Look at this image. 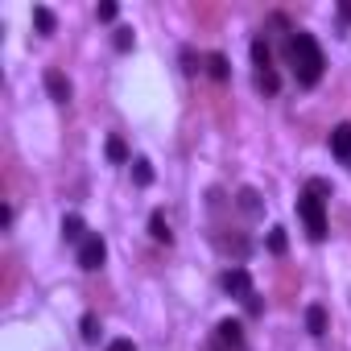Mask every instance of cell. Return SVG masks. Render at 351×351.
Listing matches in <instances>:
<instances>
[{
    "label": "cell",
    "mask_w": 351,
    "mask_h": 351,
    "mask_svg": "<svg viewBox=\"0 0 351 351\" xmlns=\"http://www.w3.org/2000/svg\"><path fill=\"white\" fill-rule=\"evenodd\" d=\"M289 58H293V75L302 87H314L322 79V50L310 34H293L289 38Z\"/></svg>",
    "instance_id": "cell-1"
},
{
    "label": "cell",
    "mask_w": 351,
    "mask_h": 351,
    "mask_svg": "<svg viewBox=\"0 0 351 351\" xmlns=\"http://www.w3.org/2000/svg\"><path fill=\"white\" fill-rule=\"evenodd\" d=\"M298 215H302L310 240H326V211H322V199H318L314 191L298 195Z\"/></svg>",
    "instance_id": "cell-2"
},
{
    "label": "cell",
    "mask_w": 351,
    "mask_h": 351,
    "mask_svg": "<svg viewBox=\"0 0 351 351\" xmlns=\"http://www.w3.org/2000/svg\"><path fill=\"white\" fill-rule=\"evenodd\" d=\"M104 256H108V248H104V240H99V236H87V240L79 244V269L95 273V269L104 265Z\"/></svg>",
    "instance_id": "cell-3"
},
{
    "label": "cell",
    "mask_w": 351,
    "mask_h": 351,
    "mask_svg": "<svg viewBox=\"0 0 351 351\" xmlns=\"http://www.w3.org/2000/svg\"><path fill=\"white\" fill-rule=\"evenodd\" d=\"M223 289L232 293V298H252V277H248V269H228L223 273Z\"/></svg>",
    "instance_id": "cell-4"
},
{
    "label": "cell",
    "mask_w": 351,
    "mask_h": 351,
    "mask_svg": "<svg viewBox=\"0 0 351 351\" xmlns=\"http://www.w3.org/2000/svg\"><path fill=\"white\" fill-rule=\"evenodd\" d=\"M215 339H219L228 351H240V347H244V326H240L236 318H223V322L215 326Z\"/></svg>",
    "instance_id": "cell-5"
},
{
    "label": "cell",
    "mask_w": 351,
    "mask_h": 351,
    "mask_svg": "<svg viewBox=\"0 0 351 351\" xmlns=\"http://www.w3.org/2000/svg\"><path fill=\"white\" fill-rule=\"evenodd\" d=\"M46 91H50L54 104H71V83H66L62 71H46Z\"/></svg>",
    "instance_id": "cell-6"
},
{
    "label": "cell",
    "mask_w": 351,
    "mask_h": 351,
    "mask_svg": "<svg viewBox=\"0 0 351 351\" xmlns=\"http://www.w3.org/2000/svg\"><path fill=\"white\" fill-rule=\"evenodd\" d=\"M330 153L343 157V161H351V124H335V132H330Z\"/></svg>",
    "instance_id": "cell-7"
},
{
    "label": "cell",
    "mask_w": 351,
    "mask_h": 351,
    "mask_svg": "<svg viewBox=\"0 0 351 351\" xmlns=\"http://www.w3.org/2000/svg\"><path fill=\"white\" fill-rule=\"evenodd\" d=\"M62 240H66V244H83V240H87V228H83L79 215H66V219H62Z\"/></svg>",
    "instance_id": "cell-8"
},
{
    "label": "cell",
    "mask_w": 351,
    "mask_h": 351,
    "mask_svg": "<svg viewBox=\"0 0 351 351\" xmlns=\"http://www.w3.org/2000/svg\"><path fill=\"white\" fill-rule=\"evenodd\" d=\"M149 236H153L157 244H169V240H173V232H169V223H165V215H161V211H153V215H149Z\"/></svg>",
    "instance_id": "cell-9"
},
{
    "label": "cell",
    "mask_w": 351,
    "mask_h": 351,
    "mask_svg": "<svg viewBox=\"0 0 351 351\" xmlns=\"http://www.w3.org/2000/svg\"><path fill=\"white\" fill-rule=\"evenodd\" d=\"M306 330L310 335H326V310L322 306H310L306 310Z\"/></svg>",
    "instance_id": "cell-10"
},
{
    "label": "cell",
    "mask_w": 351,
    "mask_h": 351,
    "mask_svg": "<svg viewBox=\"0 0 351 351\" xmlns=\"http://www.w3.org/2000/svg\"><path fill=\"white\" fill-rule=\"evenodd\" d=\"M132 182H136V186H149V182H153V169H149V161H145V157H136V161H132Z\"/></svg>",
    "instance_id": "cell-11"
},
{
    "label": "cell",
    "mask_w": 351,
    "mask_h": 351,
    "mask_svg": "<svg viewBox=\"0 0 351 351\" xmlns=\"http://www.w3.org/2000/svg\"><path fill=\"white\" fill-rule=\"evenodd\" d=\"M207 71H211V79L228 83V58H223V54H211V58H207Z\"/></svg>",
    "instance_id": "cell-12"
},
{
    "label": "cell",
    "mask_w": 351,
    "mask_h": 351,
    "mask_svg": "<svg viewBox=\"0 0 351 351\" xmlns=\"http://www.w3.org/2000/svg\"><path fill=\"white\" fill-rule=\"evenodd\" d=\"M240 207H244L248 215H261V195H256L252 186H244V191H240Z\"/></svg>",
    "instance_id": "cell-13"
},
{
    "label": "cell",
    "mask_w": 351,
    "mask_h": 351,
    "mask_svg": "<svg viewBox=\"0 0 351 351\" xmlns=\"http://www.w3.org/2000/svg\"><path fill=\"white\" fill-rule=\"evenodd\" d=\"M34 25H38V34H54V13L50 9H34Z\"/></svg>",
    "instance_id": "cell-14"
},
{
    "label": "cell",
    "mask_w": 351,
    "mask_h": 351,
    "mask_svg": "<svg viewBox=\"0 0 351 351\" xmlns=\"http://www.w3.org/2000/svg\"><path fill=\"white\" fill-rule=\"evenodd\" d=\"M252 62H256V71H269V46L261 38L252 42Z\"/></svg>",
    "instance_id": "cell-15"
},
{
    "label": "cell",
    "mask_w": 351,
    "mask_h": 351,
    "mask_svg": "<svg viewBox=\"0 0 351 351\" xmlns=\"http://www.w3.org/2000/svg\"><path fill=\"white\" fill-rule=\"evenodd\" d=\"M108 157H112V161H128V145H124L120 136H108Z\"/></svg>",
    "instance_id": "cell-16"
},
{
    "label": "cell",
    "mask_w": 351,
    "mask_h": 351,
    "mask_svg": "<svg viewBox=\"0 0 351 351\" xmlns=\"http://www.w3.org/2000/svg\"><path fill=\"white\" fill-rule=\"evenodd\" d=\"M269 252H273V256L285 252V228H273V232H269Z\"/></svg>",
    "instance_id": "cell-17"
},
{
    "label": "cell",
    "mask_w": 351,
    "mask_h": 351,
    "mask_svg": "<svg viewBox=\"0 0 351 351\" xmlns=\"http://www.w3.org/2000/svg\"><path fill=\"white\" fill-rule=\"evenodd\" d=\"M83 339H87V343L99 339V318H95V314H83Z\"/></svg>",
    "instance_id": "cell-18"
},
{
    "label": "cell",
    "mask_w": 351,
    "mask_h": 351,
    "mask_svg": "<svg viewBox=\"0 0 351 351\" xmlns=\"http://www.w3.org/2000/svg\"><path fill=\"white\" fill-rule=\"evenodd\" d=\"M132 46H136V38H132V29H116V50H120V54H128Z\"/></svg>",
    "instance_id": "cell-19"
},
{
    "label": "cell",
    "mask_w": 351,
    "mask_h": 351,
    "mask_svg": "<svg viewBox=\"0 0 351 351\" xmlns=\"http://www.w3.org/2000/svg\"><path fill=\"white\" fill-rule=\"evenodd\" d=\"M256 83H261V91H269V95H273V91L281 87V79H277L273 71H261V75H256Z\"/></svg>",
    "instance_id": "cell-20"
},
{
    "label": "cell",
    "mask_w": 351,
    "mask_h": 351,
    "mask_svg": "<svg viewBox=\"0 0 351 351\" xmlns=\"http://www.w3.org/2000/svg\"><path fill=\"white\" fill-rule=\"evenodd\" d=\"M182 71H186V75H199V58H195V50H182Z\"/></svg>",
    "instance_id": "cell-21"
},
{
    "label": "cell",
    "mask_w": 351,
    "mask_h": 351,
    "mask_svg": "<svg viewBox=\"0 0 351 351\" xmlns=\"http://www.w3.org/2000/svg\"><path fill=\"white\" fill-rule=\"evenodd\" d=\"M95 13H99V21H116V5H112V0H104Z\"/></svg>",
    "instance_id": "cell-22"
},
{
    "label": "cell",
    "mask_w": 351,
    "mask_h": 351,
    "mask_svg": "<svg viewBox=\"0 0 351 351\" xmlns=\"http://www.w3.org/2000/svg\"><path fill=\"white\" fill-rule=\"evenodd\" d=\"M108 351H136V347L128 339H116V343H108Z\"/></svg>",
    "instance_id": "cell-23"
}]
</instances>
